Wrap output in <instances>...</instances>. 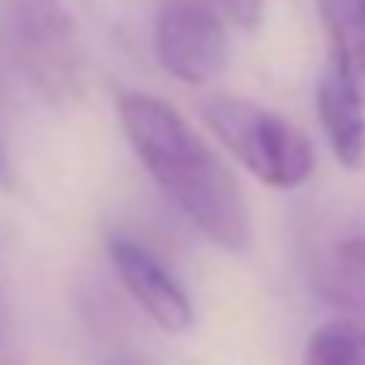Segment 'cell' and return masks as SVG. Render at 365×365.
Masks as SVG:
<instances>
[{
  "label": "cell",
  "mask_w": 365,
  "mask_h": 365,
  "mask_svg": "<svg viewBox=\"0 0 365 365\" xmlns=\"http://www.w3.org/2000/svg\"><path fill=\"white\" fill-rule=\"evenodd\" d=\"M354 4H358V11H361V15H365V0H354Z\"/></svg>",
  "instance_id": "cell-12"
},
{
  "label": "cell",
  "mask_w": 365,
  "mask_h": 365,
  "mask_svg": "<svg viewBox=\"0 0 365 365\" xmlns=\"http://www.w3.org/2000/svg\"><path fill=\"white\" fill-rule=\"evenodd\" d=\"M226 19L240 29H258L265 19V0H219Z\"/></svg>",
  "instance_id": "cell-10"
},
{
  "label": "cell",
  "mask_w": 365,
  "mask_h": 365,
  "mask_svg": "<svg viewBox=\"0 0 365 365\" xmlns=\"http://www.w3.org/2000/svg\"><path fill=\"white\" fill-rule=\"evenodd\" d=\"M315 108H319V125L329 140L333 158L351 172L361 168L365 165V90L333 58L319 76Z\"/></svg>",
  "instance_id": "cell-6"
},
{
  "label": "cell",
  "mask_w": 365,
  "mask_h": 365,
  "mask_svg": "<svg viewBox=\"0 0 365 365\" xmlns=\"http://www.w3.org/2000/svg\"><path fill=\"white\" fill-rule=\"evenodd\" d=\"M129 150L154 187L205 240L230 255L251 247V212L233 168L168 101L125 90L115 101Z\"/></svg>",
  "instance_id": "cell-1"
},
{
  "label": "cell",
  "mask_w": 365,
  "mask_h": 365,
  "mask_svg": "<svg viewBox=\"0 0 365 365\" xmlns=\"http://www.w3.org/2000/svg\"><path fill=\"white\" fill-rule=\"evenodd\" d=\"M319 290L326 294L329 304H336L351 319L365 322V237L361 233L340 240L329 251V258L319 272Z\"/></svg>",
  "instance_id": "cell-7"
},
{
  "label": "cell",
  "mask_w": 365,
  "mask_h": 365,
  "mask_svg": "<svg viewBox=\"0 0 365 365\" xmlns=\"http://www.w3.org/2000/svg\"><path fill=\"white\" fill-rule=\"evenodd\" d=\"M0 29L22 76L47 101L83 90V40L65 0H0Z\"/></svg>",
  "instance_id": "cell-3"
},
{
  "label": "cell",
  "mask_w": 365,
  "mask_h": 365,
  "mask_svg": "<svg viewBox=\"0 0 365 365\" xmlns=\"http://www.w3.org/2000/svg\"><path fill=\"white\" fill-rule=\"evenodd\" d=\"M304 365H365V322L351 315L322 322L304 344Z\"/></svg>",
  "instance_id": "cell-9"
},
{
  "label": "cell",
  "mask_w": 365,
  "mask_h": 365,
  "mask_svg": "<svg viewBox=\"0 0 365 365\" xmlns=\"http://www.w3.org/2000/svg\"><path fill=\"white\" fill-rule=\"evenodd\" d=\"M15 187V172H11V154L4 143V133H0V190H11Z\"/></svg>",
  "instance_id": "cell-11"
},
{
  "label": "cell",
  "mask_w": 365,
  "mask_h": 365,
  "mask_svg": "<svg viewBox=\"0 0 365 365\" xmlns=\"http://www.w3.org/2000/svg\"><path fill=\"white\" fill-rule=\"evenodd\" d=\"M108 258L129 297L140 304V312L165 333H187L194 326V304L190 294L182 290V283L168 272V265L143 247L133 237L115 233L108 240Z\"/></svg>",
  "instance_id": "cell-5"
},
{
  "label": "cell",
  "mask_w": 365,
  "mask_h": 365,
  "mask_svg": "<svg viewBox=\"0 0 365 365\" xmlns=\"http://www.w3.org/2000/svg\"><path fill=\"white\" fill-rule=\"evenodd\" d=\"M329 36V58L340 61L365 90V15L354 0H319Z\"/></svg>",
  "instance_id": "cell-8"
},
{
  "label": "cell",
  "mask_w": 365,
  "mask_h": 365,
  "mask_svg": "<svg viewBox=\"0 0 365 365\" xmlns=\"http://www.w3.org/2000/svg\"><path fill=\"white\" fill-rule=\"evenodd\" d=\"M154 58L161 72L187 86L215 83L230 61L222 19L201 0H168L154 19Z\"/></svg>",
  "instance_id": "cell-4"
},
{
  "label": "cell",
  "mask_w": 365,
  "mask_h": 365,
  "mask_svg": "<svg viewBox=\"0 0 365 365\" xmlns=\"http://www.w3.org/2000/svg\"><path fill=\"white\" fill-rule=\"evenodd\" d=\"M201 118L215 133V140L269 190H297L312 179V140L272 108L219 93L201 104Z\"/></svg>",
  "instance_id": "cell-2"
}]
</instances>
